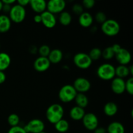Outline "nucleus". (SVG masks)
<instances>
[{"label":"nucleus","mask_w":133,"mask_h":133,"mask_svg":"<svg viewBox=\"0 0 133 133\" xmlns=\"http://www.w3.org/2000/svg\"><path fill=\"white\" fill-rule=\"evenodd\" d=\"M97 74L99 78L102 80H112L116 76L115 68L110 64H103L97 68Z\"/></svg>","instance_id":"nucleus-3"},{"label":"nucleus","mask_w":133,"mask_h":133,"mask_svg":"<svg viewBox=\"0 0 133 133\" xmlns=\"http://www.w3.org/2000/svg\"><path fill=\"white\" fill-rule=\"evenodd\" d=\"M19 117L16 114H11L7 118V122L12 127L18 126L19 123Z\"/></svg>","instance_id":"nucleus-28"},{"label":"nucleus","mask_w":133,"mask_h":133,"mask_svg":"<svg viewBox=\"0 0 133 133\" xmlns=\"http://www.w3.org/2000/svg\"><path fill=\"white\" fill-rule=\"evenodd\" d=\"M54 125L55 129L57 130L58 132L61 133L67 132L69 129V127H70L69 123L68 122V121L63 119V118H62V119H61V120L58 121V122H57V123Z\"/></svg>","instance_id":"nucleus-25"},{"label":"nucleus","mask_w":133,"mask_h":133,"mask_svg":"<svg viewBox=\"0 0 133 133\" xmlns=\"http://www.w3.org/2000/svg\"><path fill=\"white\" fill-rule=\"evenodd\" d=\"M114 57L116 59L119 63V65L126 66L131 61V55L127 49L122 48L118 52L115 54Z\"/></svg>","instance_id":"nucleus-12"},{"label":"nucleus","mask_w":133,"mask_h":133,"mask_svg":"<svg viewBox=\"0 0 133 133\" xmlns=\"http://www.w3.org/2000/svg\"><path fill=\"white\" fill-rule=\"evenodd\" d=\"M3 3H2V1H0V12L2 10V8H3Z\"/></svg>","instance_id":"nucleus-44"},{"label":"nucleus","mask_w":133,"mask_h":133,"mask_svg":"<svg viewBox=\"0 0 133 133\" xmlns=\"http://www.w3.org/2000/svg\"><path fill=\"white\" fill-rule=\"evenodd\" d=\"M11 7H12L11 5H6V4H3V5L2 10L3 12H6V13H9L10 9H11Z\"/></svg>","instance_id":"nucleus-38"},{"label":"nucleus","mask_w":133,"mask_h":133,"mask_svg":"<svg viewBox=\"0 0 133 133\" xmlns=\"http://www.w3.org/2000/svg\"><path fill=\"white\" fill-rule=\"evenodd\" d=\"M74 63L79 68L86 70L92 65V61L88 54L81 52L75 55L74 57Z\"/></svg>","instance_id":"nucleus-6"},{"label":"nucleus","mask_w":133,"mask_h":133,"mask_svg":"<svg viewBox=\"0 0 133 133\" xmlns=\"http://www.w3.org/2000/svg\"><path fill=\"white\" fill-rule=\"evenodd\" d=\"M94 131V133H107V129L104 127H97Z\"/></svg>","instance_id":"nucleus-40"},{"label":"nucleus","mask_w":133,"mask_h":133,"mask_svg":"<svg viewBox=\"0 0 133 133\" xmlns=\"http://www.w3.org/2000/svg\"><path fill=\"white\" fill-rule=\"evenodd\" d=\"M29 4L32 10L38 14H41L47 9V3L44 0H31Z\"/></svg>","instance_id":"nucleus-15"},{"label":"nucleus","mask_w":133,"mask_h":133,"mask_svg":"<svg viewBox=\"0 0 133 133\" xmlns=\"http://www.w3.org/2000/svg\"><path fill=\"white\" fill-rule=\"evenodd\" d=\"M8 133H27L23 127L18 125L16 127H10V129L8 131Z\"/></svg>","instance_id":"nucleus-34"},{"label":"nucleus","mask_w":133,"mask_h":133,"mask_svg":"<svg viewBox=\"0 0 133 133\" xmlns=\"http://www.w3.org/2000/svg\"><path fill=\"white\" fill-rule=\"evenodd\" d=\"M114 55H115V54H114L111 46L107 47L102 51V57L105 60L112 59L114 57Z\"/></svg>","instance_id":"nucleus-29"},{"label":"nucleus","mask_w":133,"mask_h":133,"mask_svg":"<svg viewBox=\"0 0 133 133\" xmlns=\"http://www.w3.org/2000/svg\"><path fill=\"white\" fill-rule=\"evenodd\" d=\"M66 7V2L64 0H50L47 3V11L51 14H57L63 12Z\"/></svg>","instance_id":"nucleus-9"},{"label":"nucleus","mask_w":133,"mask_h":133,"mask_svg":"<svg viewBox=\"0 0 133 133\" xmlns=\"http://www.w3.org/2000/svg\"><path fill=\"white\" fill-rule=\"evenodd\" d=\"M34 22L36 23H40L42 22V18H41V15L40 14H36L34 16L33 18Z\"/></svg>","instance_id":"nucleus-41"},{"label":"nucleus","mask_w":133,"mask_h":133,"mask_svg":"<svg viewBox=\"0 0 133 133\" xmlns=\"http://www.w3.org/2000/svg\"><path fill=\"white\" fill-rule=\"evenodd\" d=\"M71 16L68 12L63 11L61 13L59 16V22L62 25L67 26L71 23Z\"/></svg>","instance_id":"nucleus-26"},{"label":"nucleus","mask_w":133,"mask_h":133,"mask_svg":"<svg viewBox=\"0 0 133 133\" xmlns=\"http://www.w3.org/2000/svg\"><path fill=\"white\" fill-rule=\"evenodd\" d=\"M82 121L84 127L88 131H94L97 127H98V118L94 113L89 112L85 114Z\"/></svg>","instance_id":"nucleus-8"},{"label":"nucleus","mask_w":133,"mask_h":133,"mask_svg":"<svg viewBox=\"0 0 133 133\" xmlns=\"http://www.w3.org/2000/svg\"><path fill=\"white\" fill-rule=\"evenodd\" d=\"M45 116L48 122L53 124H55L63 118V107L59 104H53L48 108L45 112Z\"/></svg>","instance_id":"nucleus-1"},{"label":"nucleus","mask_w":133,"mask_h":133,"mask_svg":"<svg viewBox=\"0 0 133 133\" xmlns=\"http://www.w3.org/2000/svg\"><path fill=\"white\" fill-rule=\"evenodd\" d=\"M27 133H40L44 131L45 125L40 119H33L28 122L23 127Z\"/></svg>","instance_id":"nucleus-7"},{"label":"nucleus","mask_w":133,"mask_h":133,"mask_svg":"<svg viewBox=\"0 0 133 133\" xmlns=\"http://www.w3.org/2000/svg\"><path fill=\"white\" fill-rule=\"evenodd\" d=\"M42 22L41 23L45 26L46 28L52 29L56 25L57 20L54 14H51L49 12L45 10L41 14Z\"/></svg>","instance_id":"nucleus-11"},{"label":"nucleus","mask_w":133,"mask_h":133,"mask_svg":"<svg viewBox=\"0 0 133 133\" xmlns=\"http://www.w3.org/2000/svg\"><path fill=\"white\" fill-rule=\"evenodd\" d=\"M16 2V1L14 0H3L2 3L3 4H6V5H12L13 3Z\"/></svg>","instance_id":"nucleus-42"},{"label":"nucleus","mask_w":133,"mask_h":133,"mask_svg":"<svg viewBox=\"0 0 133 133\" xmlns=\"http://www.w3.org/2000/svg\"><path fill=\"white\" fill-rule=\"evenodd\" d=\"M95 19H96V22L101 23V24H103L107 19L106 14L103 12H98L96 13V15H95Z\"/></svg>","instance_id":"nucleus-31"},{"label":"nucleus","mask_w":133,"mask_h":133,"mask_svg":"<svg viewBox=\"0 0 133 133\" xmlns=\"http://www.w3.org/2000/svg\"><path fill=\"white\" fill-rule=\"evenodd\" d=\"M72 10L75 14L81 15L83 12V6L81 4L76 3L74 4L72 6Z\"/></svg>","instance_id":"nucleus-33"},{"label":"nucleus","mask_w":133,"mask_h":133,"mask_svg":"<svg viewBox=\"0 0 133 133\" xmlns=\"http://www.w3.org/2000/svg\"><path fill=\"white\" fill-rule=\"evenodd\" d=\"M74 100L76 103L77 106L83 109H84L88 105V97L84 94L77 93Z\"/></svg>","instance_id":"nucleus-23"},{"label":"nucleus","mask_w":133,"mask_h":133,"mask_svg":"<svg viewBox=\"0 0 133 133\" xmlns=\"http://www.w3.org/2000/svg\"><path fill=\"white\" fill-rule=\"evenodd\" d=\"M63 58V53L62 51L58 49H54L51 50L48 58L51 64H58L62 61Z\"/></svg>","instance_id":"nucleus-17"},{"label":"nucleus","mask_w":133,"mask_h":133,"mask_svg":"<svg viewBox=\"0 0 133 133\" xmlns=\"http://www.w3.org/2000/svg\"><path fill=\"white\" fill-rule=\"evenodd\" d=\"M108 133H125V127L122 123L118 122H113L109 125L107 129Z\"/></svg>","instance_id":"nucleus-21"},{"label":"nucleus","mask_w":133,"mask_h":133,"mask_svg":"<svg viewBox=\"0 0 133 133\" xmlns=\"http://www.w3.org/2000/svg\"><path fill=\"white\" fill-rule=\"evenodd\" d=\"M101 31L107 36H114L119 32L120 26L118 22L114 19H107L102 24Z\"/></svg>","instance_id":"nucleus-4"},{"label":"nucleus","mask_w":133,"mask_h":133,"mask_svg":"<svg viewBox=\"0 0 133 133\" xmlns=\"http://www.w3.org/2000/svg\"><path fill=\"white\" fill-rule=\"evenodd\" d=\"M111 89L116 94H122L125 91V81L121 78H114L111 83Z\"/></svg>","instance_id":"nucleus-14"},{"label":"nucleus","mask_w":133,"mask_h":133,"mask_svg":"<svg viewBox=\"0 0 133 133\" xmlns=\"http://www.w3.org/2000/svg\"><path fill=\"white\" fill-rule=\"evenodd\" d=\"M29 0H18V1H17L18 5H20V6H23V7L27 6L28 4H29Z\"/></svg>","instance_id":"nucleus-36"},{"label":"nucleus","mask_w":133,"mask_h":133,"mask_svg":"<svg viewBox=\"0 0 133 133\" xmlns=\"http://www.w3.org/2000/svg\"><path fill=\"white\" fill-rule=\"evenodd\" d=\"M111 48H112V49L113 51H114V54H116L117 52L119 51L122 48V47H121V45H119V44H114L113 45H112Z\"/></svg>","instance_id":"nucleus-37"},{"label":"nucleus","mask_w":133,"mask_h":133,"mask_svg":"<svg viewBox=\"0 0 133 133\" xmlns=\"http://www.w3.org/2000/svg\"><path fill=\"white\" fill-rule=\"evenodd\" d=\"M40 133H46V132H44V131H43V132H40Z\"/></svg>","instance_id":"nucleus-45"},{"label":"nucleus","mask_w":133,"mask_h":133,"mask_svg":"<svg viewBox=\"0 0 133 133\" xmlns=\"http://www.w3.org/2000/svg\"><path fill=\"white\" fill-rule=\"evenodd\" d=\"M129 73L131 75H133V71H132V66H129Z\"/></svg>","instance_id":"nucleus-43"},{"label":"nucleus","mask_w":133,"mask_h":133,"mask_svg":"<svg viewBox=\"0 0 133 133\" xmlns=\"http://www.w3.org/2000/svg\"><path fill=\"white\" fill-rule=\"evenodd\" d=\"M94 22L92 16L87 12H83L79 17V23L81 27L87 28L90 27Z\"/></svg>","instance_id":"nucleus-16"},{"label":"nucleus","mask_w":133,"mask_h":133,"mask_svg":"<svg viewBox=\"0 0 133 133\" xmlns=\"http://www.w3.org/2000/svg\"><path fill=\"white\" fill-rule=\"evenodd\" d=\"M115 75L117 77L121 79L127 77L130 75L129 67L124 65H119L118 67L115 68Z\"/></svg>","instance_id":"nucleus-24"},{"label":"nucleus","mask_w":133,"mask_h":133,"mask_svg":"<svg viewBox=\"0 0 133 133\" xmlns=\"http://www.w3.org/2000/svg\"><path fill=\"white\" fill-rule=\"evenodd\" d=\"M5 80H6V75L4 71H0V84L5 83Z\"/></svg>","instance_id":"nucleus-39"},{"label":"nucleus","mask_w":133,"mask_h":133,"mask_svg":"<svg viewBox=\"0 0 133 133\" xmlns=\"http://www.w3.org/2000/svg\"><path fill=\"white\" fill-rule=\"evenodd\" d=\"M26 17V10L25 7L19 5H15L11 7L9 12V18L11 22L16 23H22Z\"/></svg>","instance_id":"nucleus-5"},{"label":"nucleus","mask_w":133,"mask_h":133,"mask_svg":"<svg viewBox=\"0 0 133 133\" xmlns=\"http://www.w3.org/2000/svg\"><path fill=\"white\" fill-rule=\"evenodd\" d=\"M125 91L130 95L133 94V78L131 77L125 82Z\"/></svg>","instance_id":"nucleus-32"},{"label":"nucleus","mask_w":133,"mask_h":133,"mask_svg":"<svg viewBox=\"0 0 133 133\" xmlns=\"http://www.w3.org/2000/svg\"><path fill=\"white\" fill-rule=\"evenodd\" d=\"M85 114L84 109L77 106H75L71 108L70 111V118L75 121L82 120Z\"/></svg>","instance_id":"nucleus-18"},{"label":"nucleus","mask_w":133,"mask_h":133,"mask_svg":"<svg viewBox=\"0 0 133 133\" xmlns=\"http://www.w3.org/2000/svg\"><path fill=\"white\" fill-rule=\"evenodd\" d=\"M104 113L107 116H114L118 111V107L116 104L114 102H108L104 106Z\"/></svg>","instance_id":"nucleus-20"},{"label":"nucleus","mask_w":133,"mask_h":133,"mask_svg":"<svg viewBox=\"0 0 133 133\" xmlns=\"http://www.w3.org/2000/svg\"><path fill=\"white\" fill-rule=\"evenodd\" d=\"M95 1L94 0H84L83 1V6L87 9H92L94 6Z\"/></svg>","instance_id":"nucleus-35"},{"label":"nucleus","mask_w":133,"mask_h":133,"mask_svg":"<svg viewBox=\"0 0 133 133\" xmlns=\"http://www.w3.org/2000/svg\"><path fill=\"white\" fill-rule=\"evenodd\" d=\"M11 27V20L6 15H0V32H8Z\"/></svg>","instance_id":"nucleus-19"},{"label":"nucleus","mask_w":133,"mask_h":133,"mask_svg":"<svg viewBox=\"0 0 133 133\" xmlns=\"http://www.w3.org/2000/svg\"><path fill=\"white\" fill-rule=\"evenodd\" d=\"M73 87L77 92L84 94L88 92L91 88L90 82L84 77H79L74 81Z\"/></svg>","instance_id":"nucleus-10"},{"label":"nucleus","mask_w":133,"mask_h":133,"mask_svg":"<svg viewBox=\"0 0 133 133\" xmlns=\"http://www.w3.org/2000/svg\"><path fill=\"white\" fill-rule=\"evenodd\" d=\"M11 58L9 55L5 52L0 53V71H4L10 66Z\"/></svg>","instance_id":"nucleus-22"},{"label":"nucleus","mask_w":133,"mask_h":133,"mask_svg":"<svg viewBox=\"0 0 133 133\" xmlns=\"http://www.w3.org/2000/svg\"><path fill=\"white\" fill-rule=\"evenodd\" d=\"M51 63L48 57H40L34 62V68L38 72H44L47 71L50 67Z\"/></svg>","instance_id":"nucleus-13"},{"label":"nucleus","mask_w":133,"mask_h":133,"mask_svg":"<svg viewBox=\"0 0 133 133\" xmlns=\"http://www.w3.org/2000/svg\"><path fill=\"white\" fill-rule=\"evenodd\" d=\"M92 61H97L102 56V51L98 48H95L90 51L89 54H88Z\"/></svg>","instance_id":"nucleus-27"},{"label":"nucleus","mask_w":133,"mask_h":133,"mask_svg":"<svg viewBox=\"0 0 133 133\" xmlns=\"http://www.w3.org/2000/svg\"><path fill=\"white\" fill-rule=\"evenodd\" d=\"M77 92L73 85L66 84L63 86L58 92V98L62 102L69 103L75 99Z\"/></svg>","instance_id":"nucleus-2"},{"label":"nucleus","mask_w":133,"mask_h":133,"mask_svg":"<svg viewBox=\"0 0 133 133\" xmlns=\"http://www.w3.org/2000/svg\"><path fill=\"white\" fill-rule=\"evenodd\" d=\"M38 51V53L40 55V57H48L51 51L50 47H49V45L44 44V45H41V46L39 48Z\"/></svg>","instance_id":"nucleus-30"}]
</instances>
